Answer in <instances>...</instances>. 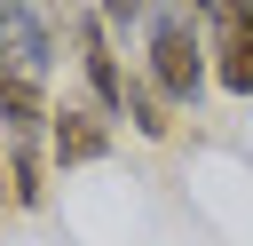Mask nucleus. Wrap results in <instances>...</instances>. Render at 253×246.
I'll return each instance as SVG.
<instances>
[{"label":"nucleus","instance_id":"obj_1","mask_svg":"<svg viewBox=\"0 0 253 246\" xmlns=\"http://www.w3.org/2000/svg\"><path fill=\"white\" fill-rule=\"evenodd\" d=\"M55 32L40 16V0H8L0 16V143H47L55 119Z\"/></svg>","mask_w":253,"mask_h":246},{"label":"nucleus","instance_id":"obj_2","mask_svg":"<svg viewBox=\"0 0 253 246\" xmlns=\"http://www.w3.org/2000/svg\"><path fill=\"white\" fill-rule=\"evenodd\" d=\"M142 79L166 103H198V87L213 79L206 24H198L190 0H150V16H142Z\"/></svg>","mask_w":253,"mask_h":246},{"label":"nucleus","instance_id":"obj_3","mask_svg":"<svg viewBox=\"0 0 253 246\" xmlns=\"http://www.w3.org/2000/svg\"><path fill=\"white\" fill-rule=\"evenodd\" d=\"M71 48H79V71H87V103L95 111H126V63H119V48H111V24H103V8L87 0V8H71Z\"/></svg>","mask_w":253,"mask_h":246},{"label":"nucleus","instance_id":"obj_4","mask_svg":"<svg viewBox=\"0 0 253 246\" xmlns=\"http://www.w3.org/2000/svg\"><path fill=\"white\" fill-rule=\"evenodd\" d=\"M206 56L229 95H253V0H213L206 8Z\"/></svg>","mask_w":253,"mask_h":246},{"label":"nucleus","instance_id":"obj_5","mask_svg":"<svg viewBox=\"0 0 253 246\" xmlns=\"http://www.w3.org/2000/svg\"><path fill=\"white\" fill-rule=\"evenodd\" d=\"M111 151V111H95V103H55V119H47V159L55 167H87V159H103Z\"/></svg>","mask_w":253,"mask_h":246},{"label":"nucleus","instance_id":"obj_6","mask_svg":"<svg viewBox=\"0 0 253 246\" xmlns=\"http://www.w3.org/2000/svg\"><path fill=\"white\" fill-rule=\"evenodd\" d=\"M47 143H0V206H40L47 198Z\"/></svg>","mask_w":253,"mask_h":246},{"label":"nucleus","instance_id":"obj_7","mask_svg":"<svg viewBox=\"0 0 253 246\" xmlns=\"http://www.w3.org/2000/svg\"><path fill=\"white\" fill-rule=\"evenodd\" d=\"M166 111H174V103H166V95H158V87H150L142 71H126V119H134L142 135H166V127H174Z\"/></svg>","mask_w":253,"mask_h":246},{"label":"nucleus","instance_id":"obj_8","mask_svg":"<svg viewBox=\"0 0 253 246\" xmlns=\"http://www.w3.org/2000/svg\"><path fill=\"white\" fill-rule=\"evenodd\" d=\"M95 8H103V24H111V32H134V24L150 16V0H95Z\"/></svg>","mask_w":253,"mask_h":246}]
</instances>
